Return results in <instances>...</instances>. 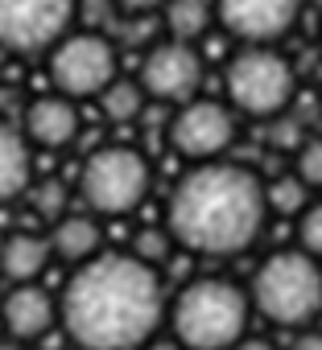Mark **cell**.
Returning a JSON list of instances; mask_svg holds the SVG:
<instances>
[{"label": "cell", "instance_id": "cell-1", "mask_svg": "<svg viewBox=\"0 0 322 350\" xmlns=\"http://www.w3.org/2000/svg\"><path fill=\"white\" fill-rule=\"evenodd\" d=\"M54 301L58 325L79 350H140L166 317L157 268L132 252L91 256L71 272Z\"/></svg>", "mask_w": 322, "mask_h": 350}, {"label": "cell", "instance_id": "cell-2", "mask_svg": "<svg viewBox=\"0 0 322 350\" xmlns=\"http://www.w3.org/2000/svg\"><path fill=\"white\" fill-rule=\"evenodd\" d=\"M269 219L264 182L248 165L203 161L182 173L166 202V231L178 247L199 256L248 252Z\"/></svg>", "mask_w": 322, "mask_h": 350}, {"label": "cell", "instance_id": "cell-3", "mask_svg": "<svg viewBox=\"0 0 322 350\" xmlns=\"http://www.w3.org/2000/svg\"><path fill=\"white\" fill-rule=\"evenodd\" d=\"M248 313H252L248 293L223 276L190 280L166 309L170 338L182 350H232L248 334Z\"/></svg>", "mask_w": 322, "mask_h": 350}, {"label": "cell", "instance_id": "cell-4", "mask_svg": "<svg viewBox=\"0 0 322 350\" xmlns=\"http://www.w3.org/2000/svg\"><path fill=\"white\" fill-rule=\"evenodd\" d=\"M248 301L256 313H264L273 325L306 329L322 313V268L306 252H273L260 260L248 284Z\"/></svg>", "mask_w": 322, "mask_h": 350}, {"label": "cell", "instance_id": "cell-5", "mask_svg": "<svg viewBox=\"0 0 322 350\" xmlns=\"http://www.w3.org/2000/svg\"><path fill=\"white\" fill-rule=\"evenodd\" d=\"M149 186H153V169L145 152H136L132 144H103L79 169V194L87 211L108 219L132 215L149 198Z\"/></svg>", "mask_w": 322, "mask_h": 350}, {"label": "cell", "instance_id": "cell-6", "mask_svg": "<svg viewBox=\"0 0 322 350\" xmlns=\"http://www.w3.org/2000/svg\"><path fill=\"white\" fill-rule=\"evenodd\" d=\"M223 87H227V99L236 111L273 120L289 107V99L297 91V75H293L289 58L277 54L273 46H244L240 54H232Z\"/></svg>", "mask_w": 322, "mask_h": 350}, {"label": "cell", "instance_id": "cell-7", "mask_svg": "<svg viewBox=\"0 0 322 350\" xmlns=\"http://www.w3.org/2000/svg\"><path fill=\"white\" fill-rule=\"evenodd\" d=\"M46 66H50L54 91L75 99V103L79 99H95L120 75L116 46L99 29H71L62 42H54L46 50Z\"/></svg>", "mask_w": 322, "mask_h": 350}, {"label": "cell", "instance_id": "cell-8", "mask_svg": "<svg viewBox=\"0 0 322 350\" xmlns=\"http://www.w3.org/2000/svg\"><path fill=\"white\" fill-rule=\"evenodd\" d=\"M79 0H0V50L46 54L75 29Z\"/></svg>", "mask_w": 322, "mask_h": 350}, {"label": "cell", "instance_id": "cell-9", "mask_svg": "<svg viewBox=\"0 0 322 350\" xmlns=\"http://www.w3.org/2000/svg\"><path fill=\"white\" fill-rule=\"evenodd\" d=\"M232 140H236V116H232V107H223L215 99H190L170 120V148L195 165L223 161Z\"/></svg>", "mask_w": 322, "mask_h": 350}, {"label": "cell", "instance_id": "cell-10", "mask_svg": "<svg viewBox=\"0 0 322 350\" xmlns=\"http://www.w3.org/2000/svg\"><path fill=\"white\" fill-rule=\"evenodd\" d=\"M145 99H157V103H190L199 99V87H203V58L195 46L186 42H161L145 54L140 62V75H136Z\"/></svg>", "mask_w": 322, "mask_h": 350}, {"label": "cell", "instance_id": "cell-11", "mask_svg": "<svg viewBox=\"0 0 322 350\" xmlns=\"http://www.w3.org/2000/svg\"><path fill=\"white\" fill-rule=\"evenodd\" d=\"M211 5L215 21L244 46H273L301 17V0H211Z\"/></svg>", "mask_w": 322, "mask_h": 350}, {"label": "cell", "instance_id": "cell-12", "mask_svg": "<svg viewBox=\"0 0 322 350\" xmlns=\"http://www.w3.org/2000/svg\"><path fill=\"white\" fill-rule=\"evenodd\" d=\"M58 325V301L42 284H13L0 297V334L13 342H38Z\"/></svg>", "mask_w": 322, "mask_h": 350}, {"label": "cell", "instance_id": "cell-13", "mask_svg": "<svg viewBox=\"0 0 322 350\" xmlns=\"http://www.w3.org/2000/svg\"><path fill=\"white\" fill-rule=\"evenodd\" d=\"M79 103L50 91V95H38L25 116H21V136L29 140V148H66L75 144L79 136Z\"/></svg>", "mask_w": 322, "mask_h": 350}, {"label": "cell", "instance_id": "cell-14", "mask_svg": "<svg viewBox=\"0 0 322 350\" xmlns=\"http://www.w3.org/2000/svg\"><path fill=\"white\" fill-rule=\"evenodd\" d=\"M50 260V239L38 231H13L0 239V276L9 284H38Z\"/></svg>", "mask_w": 322, "mask_h": 350}, {"label": "cell", "instance_id": "cell-15", "mask_svg": "<svg viewBox=\"0 0 322 350\" xmlns=\"http://www.w3.org/2000/svg\"><path fill=\"white\" fill-rule=\"evenodd\" d=\"M46 239H50V256H58V260H66V264H75V268L103 252V227H99L95 215H75V211H66L62 219L50 223V235H46Z\"/></svg>", "mask_w": 322, "mask_h": 350}, {"label": "cell", "instance_id": "cell-16", "mask_svg": "<svg viewBox=\"0 0 322 350\" xmlns=\"http://www.w3.org/2000/svg\"><path fill=\"white\" fill-rule=\"evenodd\" d=\"M34 182V148L17 124L0 120V206L21 198Z\"/></svg>", "mask_w": 322, "mask_h": 350}, {"label": "cell", "instance_id": "cell-17", "mask_svg": "<svg viewBox=\"0 0 322 350\" xmlns=\"http://www.w3.org/2000/svg\"><path fill=\"white\" fill-rule=\"evenodd\" d=\"M215 21V5L211 0H166V29L170 42H186L195 46Z\"/></svg>", "mask_w": 322, "mask_h": 350}, {"label": "cell", "instance_id": "cell-18", "mask_svg": "<svg viewBox=\"0 0 322 350\" xmlns=\"http://www.w3.org/2000/svg\"><path fill=\"white\" fill-rule=\"evenodd\" d=\"M95 99H99V111H103L112 124H132V120L145 111V103H149L145 91H140V83H136V79H120V75H116Z\"/></svg>", "mask_w": 322, "mask_h": 350}, {"label": "cell", "instance_id": "cell-19", "mask_svg": "<svg viewBox=\"0 0 322 350\" xmlns=\"http://www.w3.org/2000/svg\"><path fill=\"white\" fill-rule=\"evenodd\" d=\"M29 206H34V215L38 219H46V223H54V219H62L66 215V202H71V190H66V182H58V178H46V182H29Z\"/></svg>", "mask_w": 322, "mask_h": 350}, {"label": "cell", "instance_id": "cell-20", "mask_svg": "<svg viewBox=\"0 0 322 350\" xmlns=\"http://www.w3.org/2000/svg\"><path fill=\"white\" fill-rule=\"evenodd\" d=\"M264 202H269V211H277L281 219H297L301 211H306V202H310V190L293 178H277L273 186H264Z\"/></svg>", "mask_w": 322, "mask_h": 350}, {"label": "cell", "instance_id": "cell-21", "mask_svg": "<svg viewBox=\"0 0 322 350\" xmlns=\"http://www.w3.org/2000/svg\"><path fill=\"white\" fill-rule=\"evenodd\" d=\"M293 178L310 190H322V136H306L293 148Z\"/></svg>", "mask_w": 322, "mask_h": 350}, {"label": "cell", "instance_id": "cell-22", "mask_svg": "<svg viewBox=\"0 0 322 350\" xmlns=\"http://www.w3.org/2000/svg\"><path fill=\"white\" fill-rule=\"evenodd\" d=\"M174 252V239H170V231L166 227H145V231H136V239H132V256L136 260H145V264H161Z\"/></svg>", "mask_w": 322, "mask_h": 350}, {"label": "cell", "instance_id": "cell-23", "mask_svg": "<svg viewBox=\"0 0 322 350\" xmlns=\"http://www.w3.org/2000/svg\"><path fill=\"white\" fill-rule=\"evenodd\" d=\"M297 252L322 260V202H306L297 215Z\"/></svg>", "mask_w": 322, "mask_h": 350}, {"label": "cell", "instance_id": "cell-24", "mask_svg": "<svg viewBox=\"0 0 322 350\" xmlns=\"http://www.w3.org/2000/svg\"><path fill=\"white\" fill-rule=\"evenodd\" d=\"M301 140H306V136H301V128H297L289 116H281V120L273 124V144H277V148H297Z\"/></svg>", "mask_w": 322, "mask_h": 350}, {"label": "cell", "instance_id": "cell-25", "mask_svg": "<svg viewBox=\"0 0 322 350\" xmlns=\"http://www.w3.org/2000/svg\"><path fill=\"white\" fill-rule=\"evenodd\" d=\"M112 5L120 13H157V9H166V0H112Z\"/></svg>", "mask_w": 322, "mask_h": 350}, {"label": "cell", "instance_id": "cell-26", "mask_svg": "<svg viewBox=\"0 0 322 350\" xmlns=\"http://www.w3.org/2000/svg\"><path fill=\"white\" fill-rule=\"evenodd\" d=\"M289 350H322V329H301Z\"/></svg>", "mask_w": 322, "mask_h": 350}, {"label": "cell", "instance_id": "cell-27", "mask_svg": "<svg viewBox=\"0 0 322 350\" xmlns=\"http://www.w3.org/2000/svg\"><path fill=\"white\" fill-rule=\"evenodd\" d=\"M232 350H277V346H273L269 338H248V334H244V338H240Z\"/></svg>", "mask_w": 322, "mask_h": 350}, {"label": "cell", "instance_id": "cell-28", "mask_svg": "<svg viewBox=\"0 0 322 350\" xmlns=\"http://www.w3.org/2000/svg\"><path fill=\"white\" fill-rule=\"evenodd\" d=\"M140 350H182V346H178V342H174L170 334H166V338H157V334H153V338H149V342H145Z\"/></svg>", "mask_w": 322, "mask_h": 350}, {"label": "cell", "instance_id": "cell-29", "mask_svg": "<svg viewBox=\"0 0 322 350\" xmlns=\"http://www.w3.org/2000/svg\"><path fill=\"white\" fill-rule=\"evenodd\" d=\"M0 350H25V342H13V338L0 334Z\"/></svg>", "mask_w": 322, "mask_h": 350}]
</instances>
